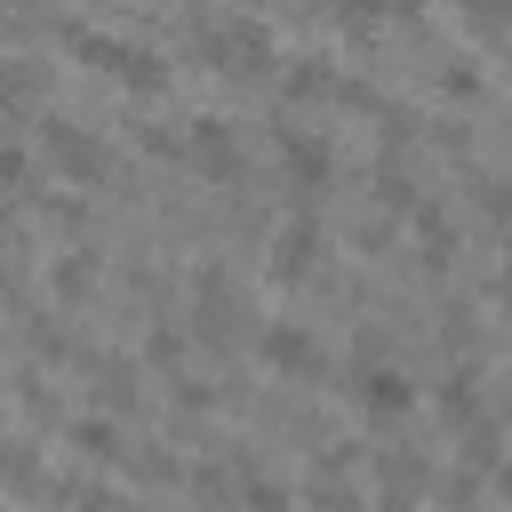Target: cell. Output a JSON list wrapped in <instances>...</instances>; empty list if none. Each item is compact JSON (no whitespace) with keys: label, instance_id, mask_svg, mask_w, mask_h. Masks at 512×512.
Wrapping results in <instances>:
<instances>
[{"label":"cell","instance_id":"6da1fadb","mask_svg":"<svg viewBox=\"0 0 512 512\" xmlns=\"http://www.w3.org/2000/svg\"><path fill=\"white\" fill-rule=\"evenodd\" d=\"M368 408H384V416H400V408H408V384H400L392 368H384V376H368Z\"/></svg>","mask_w":512,"mask_h":512}]
</instances>
